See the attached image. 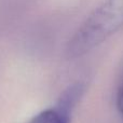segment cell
Listing matches in <instances>:
<instances>
[{
	"mask_svg": "<svg viewBox=\"0 0 123 123\" xmlns=\"http://www.w3.org/2000/svg\"><path fill=\"white\" fill-rule=\"evenodd\" d=\"M123 27V0H105L78 28L67 45V56L76 58L92 51Z\"/></svg>",
	"mask_w": 123,
	"mask_h": 123,
	"instance_id": "cell-1",
	"label": "cell"
},
{
	"mask_svg": "<svg viewBox=\"0 0 123 123\" xmlns=\"http://www.w3.org/2000/svg\"><path fill=\"white\" fill-rule=\"evenodd\" d=\"M84 92V85L82 83H74L69 86L61 95L56 107L63 110L64 112L71 116L72 109L76 107L78 102L81 99Z\"/></svg>",
	"mask_w": 123,
	"mask_h": 123,
	"instance_id": "cell-2",
	"label": "cell"
},
{
	"mask_svg": "<svg viewBox=\"0 0 123 123\" xmlns=\"http://www.w3.org/2000/svg\"><path fill=\"white\" fill-rule=\"evenodd\" d=\"M71 116L64 112L58 107L42 110L32 117L27 123H70Z\"/></svg>",
	"mask_w": 123,
	"mask_h": 123,
	"instance_id": "cell-3",
	"label": "cell"
},
{
	"mask_svg": "<svg viewBox=\"0 0 123 123\" xmlns=\"http://www.w3.org/2000/svg\"><path fill=\"white\" fill-rule=\"evenodd\" d=\"M117 102H118V108L120 110V113H121V117L123 120V83L120 86L119 91H118V98H117Z\"/></svg>",
	"mask_w": 123,
	"mask_h": 123,
	"instance_id": "cell-4",
	"label": "cell"
}]
</instances>
